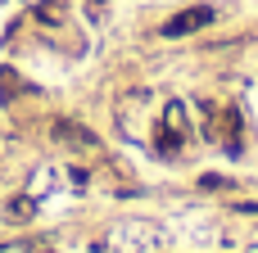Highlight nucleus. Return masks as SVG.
<instances>
[{
	"instance_id": "f257e3e1",
	"label": "nucleus",
	"mask_w": 258,
	"mask_h": 253,
	"mask_svg": "<svg viewBox=\"0 0 258 253\" xmlns=\"http://www.w3.org/2000/svg\"><path fill=\"white\" fill-rule=\"evenodd\" d=\"M204 23H213V9H209V5L186 9V14H177L172 23H163V36H186V32H195V27H204Z\"/></svg>"
}]
</instances>
